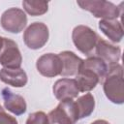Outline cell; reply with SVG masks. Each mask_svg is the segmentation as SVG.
Instances as JSON below:
<instances>
[{
  "label": "cell",
  "instance_id": "cell-2",
  "mask_svg": "<svg viewBox=\"0 0 124 124\" xmlns=\"http://www.w3.org/2000/svg\"><path fill=\"white\" fill-rule=\"evenodd\" d=\"M78 5L90 12L95 17L102 19H117L121 16V8L111 2L105 0H83L78 1Z\"/></svg>",
  "mask_w": 124,
  "mask_h": 124
},
{
  "label": "cell",
  "instance_id": "cell-20",
  "mask_svg": "<svg viewBox=\"0 0 124 124\" xmlns=\"http://www.w3.org/2000/svg\"><path fill=\"white\" fill-rule=\"evenodd\" d=\"M91 124H110V123L108 122L107 120H104V119H98V120L93 121Z\"/></svg>",
  "mask_w": 124,
  "mask_h": 124
},
{
  "label": "cell",
  "instance_id": "cell-7",
  "mask_svg": "<svg viewBox=\"0 0 124 124\" xmlns=\"http://www.w3.org/2000/svg\"><path fill=\"white\" fill-rule=\"evenodd\" d=\"M22 63L21 52L17 45L11 39L4 38L3 46L0 49V64L4 68L17 69Z\"/></svg>",
  "mask_w": 124,
  "mask_h": 124
},
{
  "label": "cell",
  "instance_id": "cell-15",
  "mask_svg": "<svg viewBox=\"0 0 124 124\" xmlns=\"http://www.w3.org/2000/svg\"><path fill=\"white\" fill-rule=\"evenodd\" d=\"M99 28L113 43H119L123 38L124 31L118 19H101Z\"/></svg>",
  "mask_w": 124,
  "mask_h": 124
},
{
  "label": "cell",
  "instance_id": "cell-14",
  "mask_svg": "<svg viewBox=\"0 0 124 124\" xmlns=\"http://www.w3.org/2000/svg\"><path fill=\"white\" fill-rule=\"evenodd\" d=\"M0 80L4 83L14 87H23L28 81L25 71L21 68L8 69L2 68L0 70Z\"/></svg>",
  "mask_w": 124,
  "mask_h": 124
},
{
  "label": "cell",
  "instance_id": "cell-8",
  "mask_svg": "<svg viewBox=\"0 0 124 124\" xmlns=\"http://www.w3.org/2000/svg\"><path fill=\"white\" fill-rule=\"evenodd\" d=\"M38 72L46 78H53L61 74L62 61L58 54L46 53L40 56L36 62Z\"/></svg>",
  "mask_w": 124,
  "mask_h": 124
},
{
  "label": "cell",
  "instance_id": "cell-4",
  "mask_svg": "<svg viewBox=\"0 0 124 124\" xmlns=\"http://www.w3.org/2000/svg\"><path fill=\"white\" fill-rule=\"evenodd\" d=\"M49 124H76L79 119L76 103L73 100L60 101L48 114Z\"/></svg>",
  "mask_w": 124,
  "mask_h": 124
},
{
  "label": "cell",
  "instance_id": "cell-5",
  "mask_svg": "<svg viewBox=\"0 0 124 124\" xmlns=\"http://www.w3.org/2000/svg\"><path fill=\"white\" fill-rule=\"evenodd\" d=\"M49 37L47 26L43 22L31 23L23 33V41L26 46L31 49L43 47Z\"/></svg>",
  "mask_w": 124,
  "mask_h": 124
},
{
  "label": "cell",
  "instance_id": "cell-12",
  "mask_svg": "<svg viewBox=\"0 0 124 124\" xmlns=\"http://www.w3.org/2000/svg\"><path fill=\"white\" fill-rule=\"evenodd\" d=\"M2 97L4 100V107L6 109L16 115L23 114L27 109V105L23 97L15 94L9 88L2 90Z\"/></svg>",
  "mask_w": 124,
  "mask_h": 124
},
{
  "label": "cell",
  "instance_id": "cell-18",
  "mask_svg": "<svg viewBox=\"0 0 124 124\" xmlns=\"http://www.w3.org/2000/svg\"><path fill=\"white\" fill-rule=\"evenodd\" d=\"M25 124H49V121L44 111H36L29 114Z\"/></svg>",
  "mask_w": 124,
  "mask_h": 124
},
{
  "label": "cell",
  "instance_id": "cell-6",
  "mask_svg": "<svg viewBox=\"0 0 124 124\" xmlns=\"http://www.w3.org/2000/svg\"><path fill=\"white\" fill-rule=\"evenodd\" d=\"M1 26L8 32L19 33L27 24L26 14L18 8H10L1 16Z\"/></svg>",
  "mask_w": 124,
  "mask_h": 124
},
{
  "label": "cell",
  "instance_id": "cell-22",
  "mask_svg": "<svg viewBox=\"0 0 124 124\" xmlns=\"http://www.w3.org/2000/svg\"><path fill=\"white\" fill-rule=\"evenodd\" d=\"M3 110H4V108H2V106L0 105V111H3Z\"/></svg>",
  "mask_w": 124,
  "mask_h": 124
},
{
  "label": "cell",
  "instance_id": "cell-10",
  "mask_svg": "<svg viewBox=\"0 0 124 124\" xmlns=\"http://www.w3.org/2000/svg\"><path fill=\"white\" fill-rule=\"evenodd\" d=\"M75 81L79 92L91 91L96 87L99 82H102L100 77L93 70L84 66L82 63L80 65L78 75L76 76Z\"/></svg>",
  "mask_w": 124,
  "mask_h": 124
},
{
  "label": "cell",
  "instance_id": "cell-9",
  "mask_svg": "<svg viewBox=\"0 0 124 124\" xmlns=\"http://www.w3.org/2000/svg\"><path fill=\"white\" fill-rule=\"evenodd\" d=\"M95 54L97 57L101 58L109 68L118 64L121 57V49L119 46H116L100 38L95 47Z\"/></svg>",
  "mask_w": 124,
  "mask_h": 124
},
{
  "label": "cell",
  "instance_id": "cell-17",
  "mask_svg": "<svg viewBox=\"0 0 124 124\" xmlns=\"http://www.w3.org/2000/svg\"><path fill=\"white\" fill-rule=\"evenodd\" d=\"M23 9L27 14L32 16H38L45 15L48 10V2L46 1H33L24 0L22 2Z\"/></svg>",
  "mask_w": 124,
  "mask_h": 124
},
{
  "label": "cell",
  "instance_id": "cell-1",
  "mask_svg": "<svg viewBox=\"0 0 124 124\" xmlns=\"http://www.w3.org/2000/svg\"><path fill=\"white\" fill-rule=\"evenodd\" d=\"M103 89L106 97L110 102L117 105L124 103L123 68L120 64H116L108 68L103 80Z\"/></svg>",
  "mask_w": 124,
  "mask_h": 124
},
{
  "label": "cell",
  "instance_id": "cell-19",
  "mask_svg": "<svg viewBox=\"0 0 124 124\" xmlns=\"http://www.w3.org/2000/svg\"><path fill=\"white\" fill-rule=\"evenodd\" d=\"M0 124H18L16 117L8 114L7 112L0 111Z\"/></svg>",
  "mask_w": 124,
  "mask_h": 124
},
{
  "label": "cell",
  "instance_id": "cell-13",
  "mask_svg": "<svg viewBox=\"0 0 124 124\" xmlns=\"http://www.w3.org/2000/svg\"><path fill=\"white\" fill-rule=\"evenodd\" d=\"M58 55L62 61V72L60 75L62 77L77 76L83 60L75 52L69 50L62 51Z\"/></svg>",
  "mask_w": 124,
  "mask_h": 124
},
{
  "label": "cell",
  "instance_id": "cell-3",
  "mask_svg": "<svg viewBox=\"0 0 124 124\" xmlns=\"http://www.w3.org/2000/svg\"><path fill=\"white\" fill-rule=\"evenodd\" d=\"M99 39L98 34L86 25H78L73 29L72 40L75 46L88 57L95 52Z\"/></svg>",
  "mask_w": 124,
  "mask_h": 124
},
{
  "label": "cell",
  "instance_id": "cell-21",
  "mask_svg": "<svg viewBox=\"0 0 124 124\" xmlns=\"http://www.w3.org/2000/svg\"><path fill=\"white\" fill-rule=\"evenodd\" d=\"M3 42H4V38L0 36V49H1L2 46H3Z\"/></svg>",
  "mask_w": 124,
  "mask_h": 124
},
{
  "label": "cell",
  "instance_id": "cell-11",
  "mask_svg": "<svg viewBox=\"0 0 124 124\" xmlns=\"http://www.w3.org/2000/svg\"><path fill=\"white\" fill-rule=\"evenodd\" d=\"M55 98L59 101L73 100L78 96V89L77 83L73 78H60L55 81L52 87Z\"/></svg>",
  "mask_w": 124,
  "mask_h": 124
},
{
  "label": "cell",
  "instance_id": "cell-16",
  "mask_svg": "<svg viewBox=\"0 0 124 124\" xmlns=\"http://www.w3.org/2000/svg\"><path fill=\"white\" fill-rule=\"evenodd\" d=\"M75 103L78 108L79 119L89 116L93 112L95 108V99L91 93H86L78 97Z\"/></svg>",
  "mask_w": 124,
  "mask_h": 124
}]
</instances>
